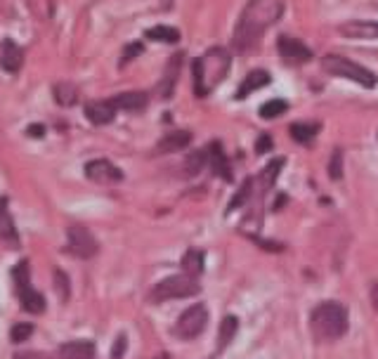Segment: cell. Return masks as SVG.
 Masks as SVG:
<instances>
[{"label": "cell", "instance_id": "6da1fadb", "mask_svg": "<svg viewBox=\"0 0 378 359\" xmlns=\"http://www.w3.org/2000/svg\"><path fill=\"white\" fill-rule=\"evenodd\" d=\"M284 15V0H248L236 22L232 47L236 52H251L260 43L262 33Z\"/></svg>", "mask_w": 378, "mask_h": 359}, {"label": "cell", "instance_id": "7a4b0ae2", "mask_svg": "<svg viewBox=\"0 0 378 359\" xmlns=\"http://www.w3.org/2000/svg\"><path fill=\"white\" fill-rule=\"evenodd\" d=\"M229 69H232V55H229L227 47L220 45L208 47L204 57H197L192 62L194 95L197 97H206L208 92H213L215 85H220L227 78Z\"/></svg>", "mask_w": 378, "mask_h": 359}, {"label": "cell", "instance_id": "3957f363", "mask_svg": "<svg viewBox=\"0 0 378 359\" xmlns=\"http://www.w3.org/2000/svg\"><path fill=\"white\" fill-rule=\"evenodd\" d=\"M348 310L336 300L319 303L310 315V331L319 343H331L343 338L348 334Z\"/></svg>", "mask_w": 378, "mask_h": 359}, {"label": "cell", "instance_id": "277c9868", "mask_svg": "<svg viewBox=\"0 0 378 359\" xmlns=\"http://www.w3.org/2000/svg\"><path fill=\"white\" fill-rule=\"evenodd\" d=\"M322 69L327 73H331V76L355 80L357 85L367 87V90H371V87L378 85V76L374 71L367 69V66L353 62V59H348V57H341V55H327L322 59Z\"/></svg>", "mask_w": 378, "mask_h": 359}, {"label": "cell", "instance_id": "5b68a950", "mask_svg": "<svg viewBox=\"0 0 378 359\" xmlns=\"http://www.w3.org/2000/svg\"><path fill=\"white\" fill-rule=\"evenodd\" d=\"M201 291V284L197 276L189 274H173L168 279L159 281L157 286L150 291L152 303H166V300H180V298L197 296Z\"/></svg>", "mask_w": 378, "mask_h": 359}, {"label": "cell", "instance_id": "8992f818", "mask_svg": "<svg viewBox=\"0 0 378 359\" xmlns=\"http://www.w3.org/2000/svg\"><path fill=\"white\" fill-rule=\"evenodd\" d=\"M12 279H15L17 298L22 308L31 315H43L45 312V298L31 286V272H29V260H22L12 267Z\"/></svg>", "mask_w": 378, "mask_h": 359}, {"label": "cell", "instance_id": "52a82bcc", "mask_svg": "<svg viewBox=\"0 0 378 359\" xmlns=\"http://www.w3.org/2000/svg\"><path fill=\"white\" fill-rule=\"evenodd\" d=\"M206 324H208V308L197 303L178 317V322H175V327H173V334L175 338H180V341H194L197 336H201Z\"/></svg>", "mask_w": 378, "mask_h": 359}, {"label": "cell", "instance_id": "ba28073f", "mask_svg": "<svg viewBox=\"0 0 378 359\" xmlns=\"http://www.w3.org/2000/svg\"><path fill=\"white\" fill-rule=\"evenodd\" d=\"M66 248H69L71 255H76L80 260H90L99 253L97 239L83 225H69V229H66Z\"/></svg>", "mask_w": 378, "mask_h": 359}, {"label": "cell", "instance_id": "9c48e42d", "mask_svg": "<svg viewBox=\"0 0 378 359\" xmlns=\"http://www.w3.org/2000/svg\"><path fill=\"white\" fill-rule=\"evenodd\" d=\"M85 178L97 182V185H118V182H123V171L106 159H94L85 164Z\"/></svg>", "mask_w": 378, "mask_h": 359}, {"label": "cell", "instance_id": "30bf717a", "mask_svg": "<svg viewBox=\"0 0 378 359\" xmlns=\"http://www.w3.org/2000/svg\"><path fill=\"white\" fill-rule=\"evenodd\" d=\"M276 47H279V55L286 59L288 64H305L312 59V50H310V47L298 38L281 36L279 40H276Z\"/></svg>", "mask_w": 378, "mask_h": 359}, {"label": "cell", "instance_id": "8fae6325", "mask_svg": "<svg viewBox=\"0 0 378 359\" xmlns=\"http://www.w3.org/2000/svg\"><path fill=\"white\" fill-rule=\"evenodd\" d=\"M8 206V196H0V243H5L8 248H19V232Z\"/></svg>", "mask_w": 378, "mask_h": 359}, {"label": "cell", "instance_id": "7c38bea8", "mask_svg": "<svg viewBox=\"0 0 378 359\" xmlns=\"http://www.w3.org/2000/svg\"><path fill=\"white\" fill-rule=\"evenodd\" d=\"M116 104L109 99H97V102H87L85 104V109H83V114H85V118L90 121V123H94V126H109L111 121H114V116H116Z\"/></svg>", "mask_w": 378, "mask_h": 359}, {"label": "cell", "instance_id": "4fadbf2b", "mask_svg": "<svg viewBox=\"0 0 378 359\" xmlns=\"http://www.w3.org/2000/svg\"><path fill=\"white\" fill-rule=\"evenodd\" d=\"M180 66H182V52H175V55L168 59L166 69H164V78H161L159 83V95L164 99H168L175 90V85H178V76H180Z\"/></svg>", "mask_w": 378, "mask_h": 359}, {"label": "cell", "instance_id": "5bb4252c", "mask_svg": "<svg viewBox=\"0 0 378 359\" xmlns=\"http://www.w3.org/2000/svg\"><path fill=\"white\" fill-rule=\"evenodd\" d=\"M206 152H208V164H211L213 173L218 175V178H222V180L232 182V168H229V161L225 157V149H222L220 142L213 140L211 147H208Z\"/></svg>", "mask_w": 378, "mask_h": 359}, {"label": "cell", "instance_id": "9a60e30c", "mask_svg": "<svg viewBox=\"0 0 378 359\" xmlns=\"http://www.w3.org/2000/svg\"><path fill=\"white\" fill-rule=\"evenodd\" d=\"M0 66L8 73H17L24 66V50L12 40H5L0 47Z\"/></svg>", "mask_w": 378, "mask_h": 359}, {"label": "cell", "instance_id": "2e32d148", "mask_svg": "<svg viewBox=\"0 0 378 359\" xmlns=\"http://www.w3.org/2000/svg\"><path fill=\"white\" fill-rule=\"evenodd\" d=\"M339 33L346 38L374 40L378 38V22H346L339 26Z\"/></svg>", "mask_w": 378, "mask_h": 359}, {"label": "cell", "instance_id": "e0dca14e", "mask_svg": "<svg viewBox=\"0 0 378 359\" xmlns=\"http://www.w3.org/2000/svg\"><path fill=\"white\" fill-rule=\"evenodd\" d=\"M116 104V109H123V111H133V114H140L147 109L150 104V97L140 90H133V92H121L116 97L111 99Z\"/></svg>", "mask_w": 378, "mask_h": 359}, {"label": "cell", "instance_id": "ac0fdd59", "mask_svg": "<svg viewBox=\"0 0 378 359\" xmlns=\"http://www.w3.org/2000/svg\"><path fill=\"white\" fill-rule=\"evenodd\" d=\"M269 80H272V76H269L267 71L255 69V71L248 73V76H246L244 80H241V85H239V90H236L234 97H236V99H246L251 92L262 90V87H265V85H269Z\"/></svg>", "mask_w": 378, "mask_h": 359}, {"label": "cell", "instance_id": "d6986e66", "mask_svg": "<svg viewBox=\"0 0 378 359\" xmlns=\"http://www.w3.org/2000/svg\"><path fill=\"white\" fill-rule=\"evenodd\" d=\"M189 142H192V133H189V130H173V133H168V135H164V138L159 140L157 152L159 154L182 152L185 147H189Z\"/></svg>", "mask_w": 378, "mask_h": 359}, {"label": "cell", "instance_id": "ffe728a7", "mask_svg": "<svg viewBox=\"0 0 378 359\" xmlns=\"http://www.w3.org/2000/svg\"><path fill=\"white\" fill-rule=\"evenodd\" d=\"M59 359H94L92 341H71L59 348Z\"/></svg>", "mask_w": 378, "mask_h": 359}, {"label": "cell", "instance_id": "44dd1931", "mask_svg": "<svg viewBox=\"0 0 378 359\" xmlns=\"http://www.w3.org/2000/svg\"><path fill=\"white\" fill-rule=\"evenodd\" d=\"M322 130L319 123H305V121H300V123H293L291 128H288V133H291V138L298 142V145H310L317 133Z\"/></svg>", "mask_w": 378, "mask_h": 359}, {"label": "cell", "instance_id": "7402d4cb", "mask_svg": "<svg viewBox=\"0 0 378 359\" xmlns=\"http://www.w3.org/2000/svg\"><path fill=\"white\" fill-rule=\"evenodd\" d=\"M182 269L189 276H199L204 272V250L189 248L185 255H182Z\"/></svg>", "mask_w": 378, "mask_h": 359}, {"label": "cell", "instance_id": "603a6c76", "mask_svg": "<svg viewBox=\"0 0 378 359\" xmlns=\"http://www.w3.org/2000/svg\"><path fill=\"white\" fill-rule=\"evenodd\" d=\"M236 331H239V320L232 315H227L225 320H222L220 324V334H218V352H222L227 348L229 343L234 341V336H236Z\"/></svg>", "mask_w": 378, "mask_h": 359}, {"label": "cell", "instance_id": "cb8c5ba5", "mask_svg": "<svg viewBox=\"0 0 378 359\" xmlns=\"http://www.w3.org/2000/svg\"><path fill=\"white\" fill-rule=\"evenodd\" d=\"M52 95H55L59 107H73L78 99V87L71 83H57L52 87Z\"/></svg>", "mask_w": 378, "mask_h": 359}, {"label": "cell", "instance_id": "d4e9b609", "mask_svg": "<svg viewBox=\"0 0 378 359\" xmlns=\"http://www.w3.org/2000/svg\"><path fill=\"white\" fill-rule=\"evenodd\" d=\"M284 161L286 159H274V161H269V164L262 168V173H260V178H258V182H260V187H262V192H267L269 187L274 185V180H276V175L281 173V168H284Z\"/></svg>", "mask_w": 378, "mask_h": 359}, {"label": "cell", "instance_id": "484cf974", "mask_svg": "<svg viewBox=\"0 0 378 359\" xmlns=\"http://www.w3.org/2000/svg\"><path fill=\"white\" fill-rule=\"evenodd\" d=\"M145 36L150 40H161V43H178L180 31L175 29V26H152Z\"/></svg>", "mask_w": 378, "mask_h": 359}, {"label": "cell", "instance_id": "4316f807", "mask_svg": "<svg viewBox=\"0 0 378 359\" xmlns=\"http://www.w3.org/2000/svg\"><path fill=\"white\" fill-rule=\"evenodd\" d=\"M253 182H255V178H246V182L241 185V189L234 194V199L229 201L227 213H232V211H236V208H241L248 199H251V194H253Z\"/></svg>", "mask_w": 378, "mask_h": 359}, {"label": "cell", "instance_id": "83f0119b", "mask_svg": "<svg viewBox=\"0 0 378 359\" xmlns=\"http://www.w3.org/2000/svg\"><path fill=\"white\" fill-rule=\"evenodd\" d=\"M286 109H288L286 99H269L260 107V116L262 118H276V116H281V114H286Z\"/></svg>", "mask_w": 378, "mask_h": 359}, {"label": "cell", "instance_id": "f1b7e54d", "mask_svg": "<svg viewBox=\"0 0 378 359\" xmlns=\"http://www.w3.org/2000/svg\"><path fill=\"white\" fill-rule=\"evenodd\" d=\"M208 164V152L204 149V152H194L189 154V159L185 161V173L187 175H199L201 168H204Z\"/></svg>", "mask_w": 378, "mask_h": 359}, {"label": "cell", "instance_id": "f546056e", "mask_svg": "<svg viewBox=\"0 0 378 359\" xmlns=\"http://www.w3.org/2000/svg\"><path fill=\"white\" fill-rule=\"evenodd\" d=\"M33 324H15L10 331V341L12 343H24V341H29V338L33 336Z\"/></svg>", "mask_w": 378, "mask_h": 359}, {"label": "cell", "instance_id": "4dcf8cb0", "mask_svg": "<svg viewBox=\"0 0 378 359\" xmlns=\"http://www.w3.org/2000/svg\"><path fill=\"white\" fill-rule=\"evenodd\" d=\"M329 175H331V180H341L343 178V152H341V149H336V152L331 154Z\"/></svg>", "mask_w": 378, "mask_h": 359}, {"label": "cell", "instance_id": "1f68e13d", "mask_svg": "<svg viewBox=\"0 0 378 359\" xmlns=\"http://www.w3.org/2000/svg\"><path fill=\"white\" fill-rule=\"evenodd\" d=\"M55 288L62 300H69V293H71V286H69V279H66V274L62 269H55Z\"/></svg>", "mask_w": 378, "mask_h": 359}, {"label": "cell", "instance_id": "d6a6232c", "mask_svg": "<svg viewBox=\"0 0 378 359\" xmlns=\"http://www.w3.org/2000/svg\"><path fill=\"white\" fill-rule=\"evenodd\" d=\"M126 348H128V338L126 334H121L116 338V343H114V348H111V359H121L126 355Z\"/></svg>", "mask_w": 378, "mask_h": 359}, {"label": "cell", "instance_id": "836d02e7", "mask_svg": "<svg viewBox=\"0 0 378 359\" xmlns=\"http://www.w3.org/2000/svg\"><path fill=\"white\" fill-rule=\"evenodd\" d=\"M142 50H145V47H142V43H130V45H128L126 50H123V57H121V64L130 62V59H133V57H138Z\"/></svg>", "mask_w": 378, "mask_h": 359}, {"label": "cell", "instance_id": "e575fe53", "mask_svg": "<svg viewBox=\"0 0 378 359\" xmlns=\"http://www.w3.org/2000/svg\"><path fill=\"white\" fill-rule=\"evenodd\" d=\"M269 149H272V138H269L267 133L260 135L258 142H255V152H258V154H265V152H269Z\"/></svg>", "mask_w": 378, "mask_h": 359}, {"label": "cell", "instance_id": "d590c367", "mask_svg": "<svg viewBox=\"0 0 378 359\" xmlns=\"http://www.w3.org/2000/svg\"><path fill=\"white\" fill-rule=\"evenodd\" d=\"M15 359H52V357L45 355V352H17Z\"/></svg>", "mask_w": 378, "mask_h": 359}, {"label": "cell", "instance_id": "8d00e7d4", "mask_svg": "<svg viewBox=\"0 0 378 359\" xmlns=\"http://www.w3.org/2000/svg\"><path fill=\"white\" fill-rule=\"evenodd\" d=\"M26 133L33 135V138H43V135H45V128H43V126H31Z\"/></svg>", "mask_w": 378, "mask_h": 359}, {"label": "cell", "instance_id": "74e56055", "mask_svg": "<svg viewBox=\"0 0 378 359\" xmlns=\"http://www.w3.org/2000/svg\"><path fill=\"white\" fill-rule=\"evenodd\" d=\"M371 305H374V310L378 312V281L371 286Z\"/></svg>", "mask_w": 378, "mask_h": 359}, {"label": "cell", "instance_id": "f35d334b", "mask_svg": "<svg viewBox=\"0 0 378 359\" xmlns=\"http://www.w3.org/2000/svg\"><path fill=\"white\" fill-rule=\"evenodd\" d=\"M161 5H164V10H168L173 5V0H161Z\"/></svg>", "mask_w": 378, "mask_h": 359}]
</instances>
